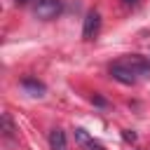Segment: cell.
<instances>
[{"label":"cell","mask_w":150,"mask_h":150,"mask_svg":"<svg viewBox=\"0 0 150 150\" xmlns=\"http://www.w3.org/2000/svg\"><path fill=\"white\" fill-rule=\"evenodd\" d=\"M110 75H112V80H117V82H122V84H136V80H138V75H136L131 68H127L122 61H115V63L110 66Z\"/></svg>","instance_id":"6da1fadb"},{"label":"cell","mask_w":150,"mask_h":150,"mask_svg":"<svg viewBox=\"0 0 150 150\" xmlns=\"http://www.w3.org/2000/svg\"><path fill=\"white\" fill-rule=\"evenodd\" d=\"M59 12H61V0H40L35 5V16L42 19V21L54 19Z\"/></svg>","instance_id":"7a4b0ae2"},{"label":"cell","mask_w":150,"mask_h":150,"mask_svg":"<svg viewBox=\"0 0 150 150\" xmlns=\"http://www.w3.org/2000/svg\"><path fill=\"white\" fill-rule=\"evenodd\" d=\"M101 30V14L96 9H91L87 16H84V26H82V38L84 40H94Z\"/></svg>","instance_id":"3957f363"},{"label":"cell","mask_w":150,"mask_h":150,"mask_svg":"<svg viewBox=\"0 0 150 150\" xmlns=\"http://www.w3.org/2000/svg\"><path fill=\"white\" fill-rule=\"evenodd\" d=\"M127 68H131L136 75H145V73H150V61L145 59V56H138V54H129V56H124V59H120Z\"/></svg>","instance_id":"277c9868"},{"label":"cell","mask_w":150,"mask_h":150,"mask_svg":"<svg viewBox=\"0 0 150 150\" xmlns=\"http://www.w3.org/2000/svg\"><path fill=\"white\" fill-rule=\"evenodd\" d=\"M49 148L52 150H66V134L61 129H52L49 131Z\"/></svg>","instance_id":"5b68a950"},{"label":"cell","mask_w":150,"mask_h":150,"mask_svg":"<svg viewBox=\"0 0 150 150\" xmlns=\"http://www.w3.org/2000/svg\"><path fill=\"white\" fill-rule=\"evenodd\" d=\"M21 87H23L30 96H42V94H45V84L38 82V80H30V77H26V80L21 82Z\"/></svg>","instance_id":"8992f818"},{"label":"cell","mask_w":150,"mask_h":150,"mask_svg":"<svg viewBox=\"0 0 150 150\" xmlns=\"http://www.w3.org/2000/svg\"><path fill=\"white\" fill-rule=\"evenodd\" d=\"M16 129H14V122L9 117V112H2V136L5 138H14Z\"/></svg>","instance_id":"52a82bcc"},{"label":"cell","mask_w":150,"mask_h":150,"mask_svg":"<svg viewBox=\"0 0 150 150\" xmlns=\"http://www.w3.org/2000/svg\"><path fill=\"white\" fill-rule=\"evenodd\" d=\"M75 141L80 143V145H84V148H89L94 141H91V136L84 131V129H75Z\"/></svg>","instance_id":"ba28073f"},{"label":"cell","mask_w":150,"mask_h":150,"mask_svg":"<svg viewBox=\"0 0 150 150\" xmlns=\"http://www.w3.org/2000/svg\"><path fill=\"white\" fill-rule=\"evenodd\" d=\"M122 136H124V141H131V143L136 141V134H134V131H129V129H127V131H124Z\"/></svg>","instance_id":"9c48e42d"},{"label":"cell","mask_w":150,"mask_h":150,"mask_svg":"<svg viewBox=\"0 0 150 150\" xmlns=\"http://www.w3.org/2000/svg\"><path fill=\"white\" fill-rule=\"evenodd\" d=\"M89 150H105V148H103V145H101V143H96V141H94V143H91V145H89Z\"/></svg>","instance_id":"30bf717a"},{"label":"cell","mask_w":150,"mask_h":150,"mask_svg":"<svg viewBox=\"0 0 150 150\" xmlns=\"http://www.w3.org/2000/svg\"><path fill=\"white\" fill-rule=\"evenodd\" d=\"M14 2H16V5H26L28 0H14Z\"/></svg>","instance_id":"8fae6325"},{"label":"cell","mask_w":150,"mask_h":150,"mask_svg":"<svg viewBox=\"0 0 150 150\" xmlns=\"http://www.w3.org/2000/svg\"><path fill=\"white\" fill-rule=\"evenodd\" d=\"M124 2H134V0H124Z\"/></svg>","instance_id":"7c38bea8"}]
</instances>
